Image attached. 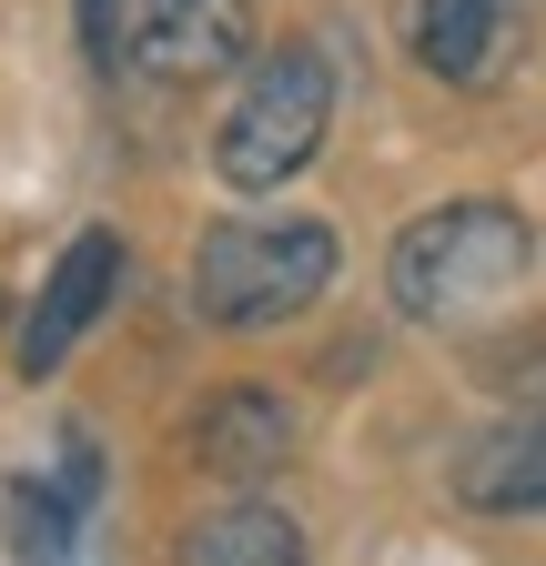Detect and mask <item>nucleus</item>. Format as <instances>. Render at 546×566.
<instances>
[{
	"instance_id": "nucleus-1",
	"label": "nucleus",
	"mask_w": 546,
	"mask_h": 566,
	"mask_svg": "<svg viewBox=\"0 0 546 566\" xmlns=\"http://www.w3.org/2000/svg\"><path fill=\"white\" fill-rule=\"evenodd\" d=\"M526 263H536V233H526V212L516 202H435V212H416V223L395 233V253H385V294H395V314H416V324H486L516 283H526Z\"/></svg>"
},
{
	"instance_id": "nucleus-2",
	"label": "nucleus",
	"mask_w": 546,
	"mask_h": 566,
	"mask_svg": "<svg viewBox=\"0 0 546 566\" xmlns=\"http://www.w3.org/2000/svg\"><path fill=\"white\" fill-rule=\"evenodd\" d=\"M334 263H345V243L314 212H233L192 243V304L223 334H263V324H294L334 283Z\"/></svg>"
},
{
	"instance_id": "nucleus-10",
	"label": "nucleus",
	"mask_w": 546,
	"mask_h": 566,
	"mask_svg": "<svg viewBox=\"0 0 546 566\" xmlns=\"http://www.w3.org/2000/svg\"><path fill=\"white\" fill-rule=\"evenodd\" d=\"M72 536H82V495L72 485H11V556L21 566H61L72 556Z\"/></svg>"
},
{
	"instance_id": "nucleus-6",
	"label": "nucleus",
	"mask_w": 546,
	"mask_h": 566,
	"mask_svg": "<svg viewBox=\"0 0 546 566\" xmlns=\"http://www.w3.org/2000/svg\"><path fill=\"white\" fill-rule=\"evenodd\" d=\"M112 283H122V243H112V233H72V253L51 263L41 304H31V324H21V375H31V385L61 375V354L92 334V314L112 304Z\"/></svg>"
},
{
	"instance_id": "nucleus-4",
	"label": "nucleus",
	"mask_w": 546,
	"mask_h": 566,
	"mask_svg": "<svg viewBox=\"0 0 546 566\" xmlns=\"http://www.w3.org/2000/svg\"><path fill=\"white\" fill-rule=\"evenodd\" d=\"M132 61L172 92H202L223 82L233 61H253V11L243 0H132Z\"/></svg>"
},
{
	"instance_id": "nucleus-5",
	"label": "nucleus",
	"mask_w": 546,
	"mask_h": 566,
	"mask_svg": "<svg viewBox=\"0 0 546 566\" xmlns=\"http://www.w3.org/2000/svg\"><path fill=\"white\" fill-rule=\"evenodd\" d=\"M182 446H192L202 475L263 485V475H284V455H294V405L263 395V385H223V395H202V415L182 424Z\"/></svg>"
},
{
	"instance_id": "nucleus-9",
	"label": "nucleus",
	"mask_w": 546,
	"mask_h": 566,
	"mask_svg": "<svg viewBox=\"0 0 546 566\" xmlns=\"http://www.w3.org/2000/svg\"><path fill=\"white\" fill-rule=\"evenodd\" d=\"M172 566H314V556H304V526H294L284 506L233 495V506H213V516H192V526H182Z\"/></svg>"
},
{
	"instance_id": "nucleus-7",
	"label": "nucleus",
	"mask_w": 546,
	"mask_h": 566,
	"mask_svg": "<svg viewBox=\"0 0 546 566\" xmlns=\"http://www.w3.org/2000/svg\"><path fill=\"white\" fill-rule=\"evenodd\" d=\"M455 495L475 516H546V405H516L486 436H465Z\"/></svg>"
},
{
	"instance_id": "nucleus-3",
	"label": "nucleus",
	"mask_w": 546,
	"mask_h": 566,
	"mask_svg": "<svg viewBox=\"0 0 546 566\" xmlns=\"http://www.w3.org/2000/svg\"><path fill=\"white\" fill-rule=\"evenodd\" d=\"M324 122H334V61L314 41H284L243 71V92L213 132V172L233 192H273L324 153Z\"/></svg>"
},
{
	"instance_id": "nucleus-11",
	"label": "nucleus",
	"mask_w": 546,
	"mask_h": 566,
	"mask_svg": "<svg viewBox=\"0 0 546 566\" xmlns=\"http://www.w3.org/2000/svg\"><path fill=\"white\" fill-rule=\"evenodd\" d=\"M122 41H132V0H82V51L112 71L122 61Z\"/></svg>"
},
{
	"instance_id": "nucleus-8",
	"label": "nucleus",
	"mask_w": 546,
	"mask_h": 566,
	"mask_svg": "<svg viewBox=\"0 0 546 566\" xmlns=\"http://www.w3.org/2000/svg\"><path fill=\"white\" fill-rule=\"evenodd\" d=\"M526 41V0H416V51L435 82L486 92Z\"/></svg>"
}]
</instances>
